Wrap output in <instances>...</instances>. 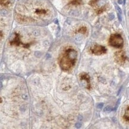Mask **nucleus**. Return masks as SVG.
I'll list each match as a JSON object with an SVG mask.
<instances>
[{"label": "nucleus", "mask_w": 129, "mask_h": 129, "mask_svg": "<svg viewBox=\"0 0 129 129\" xmlns=\"http://www.w3.org/2000/svg\"><path fill=\"white\" fill-rule=\"evenodd\" d=\"M0 2H1V6L4 7H7L10 4L11 1L10 0H1Z\"/></svg>", "instance_id": "obj_10"}, {"label": "nucleus", "mask_w": 129, "mask_h": 129, "mask_svg": "<svg viewBox=\"0 0 129 129\" xmlns=\"http://www.w3.org/2000/svg\"><path fill=\"white\" fill-rule=\"evenodd\" d=\"M47 13L48 11L45 9H36L35 11V13L38 15H45Z\"/></svg>", "instance_id": "obj_9"}, {"label": "nucleus", "mask_w": 129, "mask_h": 129, "mask_svg": "<svg viewBox=\"0 0 129 129\" xmlns=\"http://www.w3.org/2000/svg\"><path fill=\"white\" fill-rule=\"evenodd\" d=\"M77 52L73 48L69 47L65 49L58 58L59 67L64 72L72 70L76 63Z\"/></svg>", "instance_id": "obj_1"}, {"label": "nucleus", "mask_w": 129, "mask_h": 129, "mask_svg": "<svg viewBox=\"0 0 129 129\" xmlns=\"http://www.w3.org/2000/svg\"><path fill=\"white\" fill-rule=\"evenodd\" d=\"M10 44L11 45H14V46H21L23 48H29L30 46L31 43H29V44H24L21 42V38H20V35L19 34L16 32L14 33V37L12 40L10 41Z\"/></svg>", "instance_id": "obj_4"}, {"label": "nucleus", "mask_w": 129, "mask_h": 129, "mask_svg": "<svg viewBox=\"0 0 129 129\" xmlns=\"http://www.w3.org/2000/svg\"><path fill=\"white\" fill-rule=\"evenodd\" d=\"M69 4L72 5V6H79L82 4V0H68Z\"/></svg>", "instance_id": "obj_8"}, {"label": "nucleus", "mask_w": 129, "mask_h": 129, "mask_svg": "<svg viewBox=\"0 0 129 129\" xmlns=\"http://www.w3.org/2000/svg\"><path fill=\"white\" fill-rule=\"evenodd\" d=\"M115 62L120 66H124L128 63V58L127 57L125 52L123 50L117 51L114 54Z\"/></svg>", "instance_id": "obj_3"}, {"label": "nucleus", "mask_w": 129, "mask_h": 129, "mask_svg": "<svg viewBox=\"0 0 129 129\" xmlns=\"http://www.w3.org/2000/svg\"><path fill=\"white\" fill-rule=\"evenodd\" d=\"M124 119L127 121H129V106L127 107L125 109L124 114Z\"/></svg>", "instance_id": "obj_11"}, {"label": "nucleus", "mask_w": 129, "mask_h": 129, "mask_svg": "<svg viewBox=\"0 0 129 129\" xmlns=\"http://www.w3.org/2000/svg\"><path fill=\"white\" fill-rule=\"evenodd\" d=\"M90 51L91 54L93 55H101L107 52V49L105 48V47L100 45H94L90 47Z\"/></svg>", "instance_id": "obj_5"}, {"label": "nucleus", "mask_w": 129, "mask_h": 129, "mask_svg": "<svg viewBox=\"0 0 129 129\" xmlns=\"http://www.w3.org/2000/svg\"><path fill=\"white\" fill-rule=\"evenodd\" d=\"M79 77L81 80H85L86 83V88L89 90L91 89V83L90 80V76L86 73H82L79 75Z\"/></svg>", "instance_id": "obj_6"}, {"label": "nucleus", "mask_w": 129, "mask_h": 129, "mask_svg": "<svg viewBox=\"0 0 129 129\" xmlns=\"http://www.w3.org/2000/svg\"><path fill=\"white\" fill-rule=\"evenodd\" d=\"M76 33H79V34H82L85 35H87L88 34V30H87V28L86 26H82L80 28H79L77 30Z\"/></svg>", "instance_id": "obj_7"}, {"label": "nucleus", "mask_w": 129, "mask_h": 129, "mask_svg": "<svg viewBox=\"0 0 129 129\" xmlns=\"http://www.w3.org/2000/svg\"><path fill=\"white\" fill-rule=\"evenodd\" d=\"M109 45L112 47L116 48H121L123 47L124 41L121 35L118 34H114L111 35L109 39Z\"/></svg>", "instance_id": "obj_2"}]
</instances>
